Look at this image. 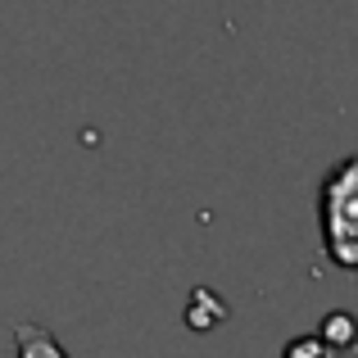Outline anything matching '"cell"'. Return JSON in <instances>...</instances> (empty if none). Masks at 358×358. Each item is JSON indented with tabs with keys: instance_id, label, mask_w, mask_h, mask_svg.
<instances>
[{
	"instance_id": "cell-1",
	"label": "cell",
	"mask_w": 358,
	"mask_h": 358,
	"mask_svg": "<svg viewBox=\"0 0 358 358\" xmlns=\"http://www.w3.org/2000/svg\"><path fill=\"white\" fill-rule=\"evenodd\" d=\"M317 218L327 259L345 272H358V155L327 173L317 191Z\"/></svg>"
},
{
	"instance_id": "cell-2",
	"label": "cell",
	"mask_w": 358,
	"mask_h": 358,
	"mask_svg": "<svg viewBox=\"0 0 358 358\" xmlns=\"http://www.w3.org/2000/svg\"><path fill=\"white\" fill-rule=\"evenodd\" d=\"M14 354L18 358H69L64 345L55 341L41 322H18L14 327Z\"/></svg>"
},
{
	"instance_id": "cell-3",
	"label": "cell",
	"mask_w": 358,
	"mask_h": 358,
	"mask_svg": "<svg viewBox=\"0 0 358 358\" xmlns=\"http://www.w3.org/2000/svg\"><path fill=\"white\" fill-rule=\"evenodd\" d=\"M227 322V304H222L213 290H195L191 295V308H186V327L191 331H213V327H222Z\"/></svg>"
},
{
	"instance_id": "cell-4",
	"label": "cell",
	"mask_w": 358,
	"mask_h": 358,
	"mask_svg": "<svg viewBox=\"0 0 358 358\" xmlns=\"http://www.w3.org/2000/svg\"><path fill=\"white\" fill-rule=\"evenodd\" d=\"M317 336H322L336 354H350V350H358V317L345 313V308H336V313H327V322L317 327Z\"/></svg>"
},
{
	"instance_id": "cell-5",
	"label": "cell",
	"mask_w": 358,
	"mask_h": 358,
	"mask_svg": "<svg viewBox=\"0 0 358 358\" xmlns=\"http://www.w3.org/2000/svg\"><path fill=\"white\" fill-rule=\"evenodd\" d=\"M281 358H341V354H336L317 331H308V336H295V341L281 350Z\"/></svg>"
}]
</instances>
